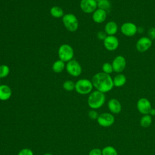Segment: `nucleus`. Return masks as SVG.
Instances as JSON below:
<instances>
[{
    "mask_svg": "<svg viewBox=\"0 0 155 155\" xmlns=\"http://www.w3.org/2000/svg\"><path fill=\"white\" fill-rule=\"evenodd\" d=\"M148 36L151 40L155 39V28L151 27L148 30Z\"/></svg>",
    "mask_w": 155,
    "mask_h": 155,
    "instance_id": "29",
    "label": "nucleus"
},
{
    "mask_svg": "<svg viewBox=\"0 0 155 155\" xmlns=\"http://www.w3.org/2000/svg\"><path fill=\"white\" fill-rule=\"evenodd\" d=\"M143 31V28L142 27H140V28L137 27V32H139V33H142Z\"/></svg>",
    "mask_w": 155,
    "mask_h": 155,
    "instance_id": "33",
    "label": "nucleus"
},
{
    "mask_svg": "<svg viewBox=\"0 0 155 155\" xmlns=\"http://www.w3.org/2000/svg\"><path fill=\"white\" fill-rule=\"evenodd\" d=\"M111 4L109 0H101L97 2V8L102 9L107 12L111 9Z\"/></svg>",
    "mask_w": 155,
    "mask_h": 155,
    "instance_id": "22",
    "label": "nucleus"
},
{
    "mask_svg": "<svg viewBox=\"0 0 155 155\" xmlns=\"http://www.w3.org/2000/svg\"><path fill=\"white\" fill-rule=\"evenodd\" d=\"M152 124V117L150 114H144L140 119V125L143 128H148Z\"/></svg>",
    "mask_w": 155,
    "mask_h": 155,
    "instance_id": "21",
    "label": "nucleus"
},
{
    "mask_svg": "<svg viewBox=\"0 0 155 155\" xmlns=\"http://www.w3.org/2000/svg\"><path fill=\"white\" fill-rule=\"evenodd\" d=\"M80 8L85 13H93L97 8V3L96 0H81Z\"/></svg>",
    "mask_w": 155,
    "mask_h": 155,
    "instance_id": "11",
    "label": "nucleus"
},
{
    "mask_svg": "<svg viewBox=\"0 0 155 155\" xmlns=\"http://www.w3.org/2000/svg\"><path fill=\"white\" fill-rule=\"evenodd\" d=\"M107 36V35L106 34V33L104 31H99L97 33V38L99 40H102L103 41L106 38Z\"/></svg>",
    "mask_w": 155,
    "mask_h": 155,
    "instance_id": "31",
    "label": "nucleus"
},
{
    "mask_svg": "<svg viewBox=\"0 0 155 155\" xmlns=\"http://www.w3.org/2000/svg\"><path fill=\"white\" fill-rule=\"evenodd\" d=\"M102 72L106 73V74H111L112 72H113V68L112 64L109 62H105L103 64L102 66Z\"/></svg>",
    "mask_w": 155,
    "mask_h": 155,
    "instance_id": "26",
    "label": "nucleus"
},
{
    "mask_svg": "<svg viewBox=\"0 0 155 155\" xmlns=\"http://www.w3.org/2000/svg\"><path fill=\"white\" fill-rule=\"evenodd\" d=\"M63 88L67 91H71L75 89V83L72 81L67 80L64 82Z\"/></svg>",
    "mask_w": 155,
    "mask_h": 155,
    "instance_id": "24",
    "label": "nucleus"
},
{
    "mask_svg": "<svg viewBox=\"0 0 155 155\" xmlns=\"http://www.w3.org/2000/svg\"><path fill=\"white\" fill-rule=\"evenodd\" d=\"M88 155H102V150L97 148H93L90 151Z\"/></svg>",
    "mask_w": 155,
    "mask_h": 155,
    "instance_id": "30",
    "label": "nucleus"
},
{
    "mask_svg": "<svg viewBox=\"0 0 155 155\" xmlns=\"http://www.w3.org/2000/svg\"><path fill=\"white\" fill-rule=\"evenodd\" d=\"M51 15L55 18H62L64 15V10L59 6H53L50 9Z\"/></svg>",
    "mask_w": 155,
    "mask_h": 155,
    "instance_id": "20",
    "label": "nucleus"
},
{
    "mask_svg": "<svg viewBox=\"0 0 155 155\" xmlns=\"http://www.w3.org/2000/svg\"><path fill=\"white\" fill-rule=\"evenodd\" d=\"M102 155H118V153L114 147L108 145L102 150Z\"/></svg>",
    "mask_w": 155,
    "mask_h": 155,
    "instance_id": "23",
    "label": "nucleus"
},
{
    "mask_svg": "<svg viewBox=\"0 0 155 155\" xmlns=\"http://www.w3.org/2000/svg\"><path fill=\"white\" fill-rule=\"evenodd\" d=\"M65 62L61 61V59L56 61L52 65V70L56 73H59L62 72L65 68Z\"/></svg>",
    "mask_w": 155,
    "mask_h": 155,
    "instance_id": "19",
    "label": "nucleus"
},
{
    "mask_svg": "<svg viewBox=\"0 0 155 155\" xmlns=\"http://www.w3.org/2000/svg\"><path fill=\"white\" fill-rule=\"evenodd\" d=\"M0 85H1V84H0Z\"/></svg>",
    "mask_w": 155,
    "mask_h": 155,
    "instance_id": "36",
    "label": "nucleus"
},
{
    "mask_svg": "<svg viewBox=\"0 0 155 155\" xmlns=\"http://www.w3.org/2000/svg\"><path fill=\"white\" fill-rule=\"evenodd\" d=\"M44 155H53V154H51V153H45V154H44Z\"/></svg>",
    "mask_w": 155,
    "mask_h": 155,
    "instance_id": "34",
    "label": "nucleus"
},
{
    "mask_svg": "<svg viewBox=\"0 0 155 155\" xmlns=\"http://www.w3.org/2000/svg\"><path fill=\"white\" fill-rule=\"evenodd\" d=\"M91 82L96 90L105 93L111 91L113 87V80L111 76L104 72H99L95 74L91 79Z\"/></svg>",
    "mask_w": 155,
    "mask_h": 155,
    "instance_id": "1",
    "label": "nucleus"
},
{
    "mask_svg": "<svg viewBox=\"0 0 155 155\" xmlns=\"http://www.w3.org/2000/svg\"><path fill=\"white\" fill-rule=\"evenodd\" d=\"M136 107L139 112L143 115L149 114V113L152 108L150 101L145 97H141L137 101Z\"/></svg>",
    "mask_w": 155,
    "mask_h": 155,
    "instance_id": "8",
    "label": "nucleus"
},
{
    "mask_svg": "<svg viewBox=\"0 0 155 155\" xmlns=\"http://www.w3.org/2000/svg\"><path fill=\"white\" fill-rule=\"evenodd\" d=\"M117 24L113 21L108 22L104 27V31L106 33L107 36H114L116 33H117Z\"/></svg>",
    "mask_w": 155,
    "mask_h": 155,
    "instance_id": "17",
    "label": "nucleus"
},
{
    "mask_svg": "<svg viewBox=\"0 0 155 155\" xmlns=\"http://www.w3.org/2000/svg\"><path fill=\"white\" fill-rule=\"evenodd\" d=\"M111 64L113 71L117 73H121L126 67V59L123 56L118 55L114 58Z\"/></svg>",
    "mask_w": 155,
    "mask_h": 155,
    "instance_id": "9",
    "label": "nucleus"
},
{
    "mask_svg": "<svg viewBox=\"0 0 155 155\" xmlns=\"http://www.w3.org/2000/svg\"><path fill=\"white\" fill-rule=\"evenodd\" d=\"M120 31L121 33L125 36L131 37L137 33V27L133 22H127L121 25Z\"/></svg>",
    "mask_w": 155,
    "mask_h": 155,
    "instance_id": "10",
    "label": "nucleus"
},
{
    "mask_svg": "<svg viewBox=\"0 0 155 155\" xmlns=\"http://www.w3.org/2000/svg\"><path fill=\"white\" fill-rule=\"evenodd\" d=\"M119 40L116 36H107L104 40V47L108 51H114L119 47Z\"/></svg>",
    "mask_w": 155,
    "mask_h": 155,
    "instance_id": "13",
    "label": "nucleus"
},
{
    "mask_svg": "<svg viewBox=\"0 0 155 155\" xmlns=\"http://www.w3.org/2000/svg\"><path fill=\"white\" fill-rule=\"evenodd\" d=\"M152 45V40L148 37L143 36L140 38L136 44V48L139 52L143 53L150 48Z\"/></svg>",
    "mask_w": 155,
    "mask_h": 155,
    "instance_id": "12",
    "label": "nucleus"
},
{
    "mask_svg": "<svg viewBox=\"0 0 155 155\" xmlns=\"http://www.w3.org/2000/svg\"><path fill=\"white\" fill-rule=\"evenodd\" d=\"M62 22L65 28L71 32L76 31L79 27V22L76 16L72 13H67L63 16Z\"/></svg>",
    "mask_w": 155,
    "mask_h": 155,
    "instance_id": "3",
    "label": "nucleus"
},
{
    "mask_svg": "<svg viewBox=\"0 0 155 155\" xmlns=\"http://www.w3.org/2000/svg\"><path fill=\"white\" fill-rule=\"evenodd\" d=\"M58 54L59 59L65 62H68L73 59L74 50L70 45L64 44L59 47Z\"/></svg>",
    "mask_w": 155,
    "mask_h": 155,
    "instance_id": "4",
    "label": "nucleus"
},
{
    "mask_svg": "<svg viewBox=\"0 0 155 155\" xmlns=\"http://www.w3.org/2000/svg\"><path fill=\"white\" fill-rule=\"evenodd\" d=\"M65 69L67 73L73 77H78L82 73V67L75 59L68 61L66 64Z\"/></svg>",
    "mask_w": 155,
    "mask_h": 155,
    "instance_id": "6",
    "label": "nucleus"
},
{
    "mask_svg": "<svg viewBox=\"0 0 155 155\" xmlns=\"http://www.w3.org/2000/svg\"><path fill=\"white\" fill-rule=\"evenodd\" d=\"M149 114L151 116H155V108H152L149 113Z\"/></svg>",
    "mask_w": 155,
    "mask_h": 155,
    "instance_id": "32",
    "label": "nucleus"
},
{
    "mask_svg": "<svg viewBox=\"0 0 155 155\" xmlns=\"http://www.w3.org/2000/svg\"><path fill=\"white\" fill-rule=\"evenodd\" d=\"M12 95L11 88L5 84L0 85V100L7 101L9 99Z\"/></svg>",
    "mask_w": 155,
    "mask_h": 155,
    "instance_id": "16",
    "label": "nucleus"
},
{
    "mask_svg": "<svg viewBox=\"0 0 155 155\" xmlns=\"http://www.w3.org/2000/svg\"><path fill=\"white\" fill-rule=\"evenodd\" d=\"M113 80L114 87H121L127 82V78L122 73H118L114 77Z\"/></svg>",
    "mask_w": 155,
    "mask_h": 155,
    "instance_id": "18",
    "label": "nucleus"
},
{
    "mask_svg": "<svg viewBox=\"0 0 155 155\" xmlns=\"http://www.w3.org/2000/svg\"><path fill=\"white\" fill-rule=\"evenodd\" d=\"M115 118L111 113H102L97 119L98 124L102 127H111L114 123Z\"/></svg>",
    "mask_w": 155,
    "mask_h": 155,
    "instance_id": "7",
    "label": "nucleus"
},
{
    "mask_svg": "<svg viewBox=\"0 0 155 155\" xmlns=\"http://www.w3.org/2000/svg\"><path fill=\"white\" fill-rule=\"evenodd\" d=\"M107 13L106 11L101 9L97 8L92 15V19L93 21L97 24H101L104 22L107 19Z\"/></svg>",
    "mask_w": 155,
    "mask_h": 155,
    "instance_id": "15",
    "label": "nucleus"
},
{
    "mask_svg": "<svg viewBox=\"0 0 155 155\" xmlns=\"http://www.w3.org/2000/svg\"><path fill=\"white\" fill-rule=\"evenodd\" d=\"M108 108L111 113L113 114H119L122 111V105L120 102L116 99L113 98L108 101Z\"/></svg>",
    "mask_w": 155,
    "mask_h": 155,
    "instance_id": "14",
    "label": "nucleus"
},
{
    "mask_svg": "<svg viewBox=\"0 0 155 155\" xmlns=\"http://www.w3.org/2000/svg\"><path fill=\"white\" fill-rule=\"evenodd\" d=\"M18 155H33V151L28 148H25L22 150H21Z\"/></svg>",
    "mask_w": 155,
    "mask_h": 155,
    "instance_id": "27",
    "label": "nucleus"
},
{
    "mask_svg": "<svg viewBox=\"0 0 155 155\" xmlns=\"http://www.w3.org/2000/svg\"><path fill=\"white\" fill-rule=\"evenodd\" d=\"M10 73V68L8 65L2 64L0 65V78L7 77Z\"/></svg>",
    "mask_w": 155,
    "mask_h": 155,
    "instance_id": "25",
    "label": "nucleus"
},
{
    "mask_svg": "<svg viewBox=\"0 0 155 155\" xmlns=\"http://www.w3.org/2000/svg\"><path fill=\"white\" fill-rule=\"evenodd\" d=\"M101 1V0H96V2H97H97H99V1Z\"/></svg>",
    "mask_w": 155,
    "mask_h": 155,
    "instance_id": "35",
    "label": "nucleus"
},
{
    "mask_svg": "<svg viewBox=\"0 0 155 155\" xmlns=\"http://www.w3.org/2000/svg\"><path fill=\"white\" fill-rule=\"evenodd\" d=\"M105 102V93L95 90L91 92L87 99L88 105L93 110L100 108Z\"/></svg>",
    "mask_w": 155,
    "mask_h": 155,
    "instance_id": "2",
    "label": "nucleus"
},
{
    "mask_svg": "<svg viewBox=\"0 0 155 155\" xmlns=\"http://www.w3.org/2000/svg\"><path fill=\"white\" fill-rule=\"evenodd\" d=\"M99 115V114H98V113L95 110H93V109L89 111L88 113V116L89 118L91 119H93V120H95V119L97 120Z\"/></svg>",
    "mask_w": 155,
    "mask_h": 155,
    "instance_id": "28",
    "label": "nucleus"
},
{
    "mask_svg": "<svg viewBox=\"0 0 155 155\" xmlns=\"http://www.w3.org/2000/svg\"><path fill=\"white\" fill-rule=\"evenodd\" d=\"M93 85L91 81L88 79H81L75 83V90L80 94H87L91 92Z\"/></svg>",
    "mask_w": 155,
    "mask_h": 155,
    "instance_id": "5",
    "label": "nucleus"
}]
</instances>
